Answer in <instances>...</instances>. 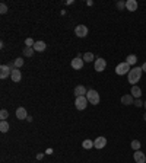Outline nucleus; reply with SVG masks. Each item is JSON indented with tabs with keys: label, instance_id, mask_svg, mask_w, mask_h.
<instances>
[{
	"label": "nucleus",
	"instance_id": "nucleus-1",
	"mask_svg": "<svg viewBox=\"0 0 146 163\" xmlns=\"http://www.w3.org/2000/svg\"><path fill=\"white\" fill-rule=\"evenodd\" d=\"M142 74H143L142 67H133L132 70L129 72V74H127V80H129V83H132V86L137 85V82L140 80Z\"/></svg>",
	"mask_w": 146,
	"mask_h": 163
},
{
	"label": "nucleus",
	"instance_id": "nucleus-2",
	"mask_svg": "<svg viewBox=\"0 0 146 163\" xmlns=\"http://www.w3.org/2000/svg\"><path fill=\"white\" fill-rule=\"evenodd\" d=\"M86 99H88V102H89L91 105H98L100 104V101H101L100 93L95 90V89H89V90H88Z\"/></svg>",
	"mask_w": 146,
	"mask_h": 163
},
{
	"label": "nucleus",
	"instance_id": "nucleus-3",
	"mask_svg": "<svg viewBox=\"0 0 146 163\" xmlns=\"http://www.w3.org/2000/svg\"><path fill=\"white\" fill-rule=\"evenodd\" d=\"M88 104H89V102H88L86 96H79V98H76V101H75V106H76L78 111H83L88 106Z\"/></svg>",
	"mask_w": 146,
	"mask_h": 163
},
{
	"label": "nucleus",
	"instance_id": "nucleus-4",
	"mask_svg": "<svg viewBox=\"0 0 146 163\" xmlns=\"http://www.w3.org/2000/svg\"><path fill=\"white\" fill-rule=\"evenodd\" d=\"M132 69H130V66L127 64L126 61L124 63H120L117 67H115V73L119 74V76H124V74H129V72H130Z\"/></svg>",
	"mask_w": 146,
	"mask_h": 163
},
{
	"label": "nucleus",
	"instance_id": "nucleus-5",
	"mask_svg": "<svg viewBox=\"0 0 146 163\" xmlns=\"http://www.w3.org/2000/svg\"><path fill=\"white\" fill-rule=\"evenodd\" d=\"M105 67H107L105 58H102V57H98V58L95 60V70H97L98 73L104 72V70H105Z\"/></svg>",
	"mask_w": 146,
	"mask_h": 163
},
{
	"label": "nucleus",
	"instance_id": "nucleus-6",
	"mask_svg": "<svg viewBox=\"0 0 146 163\" xmlns=\"http://www.w3.org/2000/svg\"><path fill=\"white\" fill-rule=\"evenodd\" d=\"M83 64H85V61H83V58H82V55H78L76 58L72 60V69H75V70H80L82 67H83Z\"/></svg>",
	"mask_w": 146,
	"mask_h": 163
},
{
	"label": "nucleus",
	"instance_id": "nucleus-7",
	"mask_svg": "<svg viewBox=\"0 0 146 163\" xmlns=\"http://www.w3.org/2000/svg\"><path fill=\"white\" fill-rule=\"evenodd\" d=\"M75 34L79 37V38H85L88 35V26L85 25H78L75 28Z\"/></svg>",
	"mask_w": 146,
	"mask_h": 163
},
{
	"label": "nucleus",
	"instance_id": "nucleus-8",
	"mask_svg": "<svg viewBox=\"0 0 146 163\" xmlns=\"http://www.w3.org/2000/svg\"><path fill=\"white\" fill-rule=\"evenodd\" d=\"M105 146H107V138L105 137H97L95 140H93V147L98 149V150L104 149Z\"/></svg>",
	"mask_w": 146,
	"mask_h": 163
},
{
	"label": "nucleus",
	"instance_id": "nucleus-9",
	"mask_svg": "<svg viewBox=\"0 0 146 163\" xmlns=\"http://www.w3.org/2000/svg\"><path fill=\"white\" fill-rule=\"evenodd\" d=\"M133 159H134V162L136 163H146V156H145V153L143 151H134L133 153Z\"/></svg>",
	"mask_w": 146,
	"mask_h": 163
},
{
	"label": "nucleus",
	"instance_id": "nucleus-10",
	"mask_svg": "<svg viewBox=\"0 0 146 163\" xmlns=\"http://www.w3.org/2000/svg\"><path fill=\"white\" fill-rule=\"evenodd\" d=\"M12 74V70H10V67L9 66H2L0 67V79H6V77H9Z\"/></svg>",
	"mask_w": 146,
	"mask_h": 163
},
{
	"label": "nucleus",
	"instance_id": "nucleus-11",
	"mask_svg": "<svg viewBox=\"0 0 146 163\" xmlns=\"http://www.w3.org/2000/svg\"><path fill=\"white\" fill-rule=\"evenodd\" d=\"M86 93H88V90H86L85 86L79 85V86L75 87V96H76V98H79V96H86Z\"/></svg>",
	"mask_w": 146,
	"mask_h": 163
},
{
	"label": "nucleus",
	"instance_id": "nucleus-12",
	"mask_svg": "<svg viewBox=\"0 0 146 163\" xmlns=\"http://www.w3.org/2000/svg\"><path fill=\"white\" fill-rule=\"evenodd\" d=\"M137 2L136 0H127L126 2V9L129 10V12H136L137 10Z\"/></svg>",
	"mask_w": 146,
	"mask_h": 163
},
{
	"label": "nucleus",
	"instance_id": "nucleus-13",
	"mask_svg": "<svg viewBox=\"0 0 146 163\" xmlns=\"http://www.w3.org/2000/svg\"><path fill=\"white\" fill-rule=\"evenodd\" d=\"M10 79H12V82H20V79H22V73H20L19 69H15L12 70V74H10Z\"/></svg>",
	"mask_w": 146,
	"mask_h": 163
},
{
	"label": "nucleus",
	"instance_id": "nucleus-14",
	"mask_svg": "<svg viewBox=\"0 0 146 163\" xmlns=\"http://www.w3.org/2000/svg\"><path fill=\"white\" fill-rule=\"evenodd\" d=\"M46 48H47V45L44 41H35V44H34V50H35V51L42 52Z\"/></svg>",
	"mask_w": 146,
	"mask_h": 163
},
{
	"label": "nucleus",
	"instance_id": "nucleus-15",
	"mask_svg": "<svg viewBox=\"0 0 146 163\" xmlns=\"http://www.w3.org/2000/svg\"><path fill=\"white\" fill-rule=\"evenodd\" d=\"M132 95L133 98H136V99H140V96H142V89H140L139 86L137 85H134V86H132Z\"/></svg>",
	"mask_w": 146,
	"mask_h": 163
},
{
	"label": "nucleus",
	"instance_id": "nucleus-16",
	"mask_svg": "<svg viewBox=\"0 0 146 163\" xmlns=\"http://www.w3.org/2000/svg\"><path fill=\"white\" fill-rule=\"evenodd\" d=\"M16 118L18 119H27L28 118V112L25 108H18L16 109Z\"/></svg>",
	"mask_w": 146,
	"mask_h": 163
},
{
	"label": "nucleus",
	"instance_id": "nucleus-17",
	"mask_svg": "<svg viewBox=\"0 0 146 163\" xmlns=\"http://www.w3.org/2000/svg\"><path fill=\"white\" fill-rule=\"evenodd\" d=\"M121 104H123V105H133V104H134V99H133V96L129 93V95L121 96Z\"/></svg>",
	"mask_w": 146,
	"mask_h": 163
},
{
	"label": "nucleus",
	"instance_id": "nucleus-18",
	"mask_svg": "<svg viewBox=\"0 0 146 163\" xmlns=\"http://www.w3.org/2000/svg\"><path fill=\"white\" fill-rule=\"evenodd\" d=\"M126 63H127L129 66H134L136 63H137V57H136L134 54H130V55H127Z\"/></svg>",
	"mask_w": 146,
	"mask_h": 163
},
{
	"label": "nucleus",
	"instance_id": "nucleus-19",
	"mask_svg": "<svg viewBox=\"0 0 146 163\" xmlns=\"http://www.w3.org/2000/svg\"><path fill=\"white\" fill-rule=\"evenodd\" d=\"M82 58H83V61H85V63H91V61L95 58V55H93L92 52H85V54L82 55Z\"/></svg>",
	"mask_w": 146,
	"mask_h": 163
},
{
	"label": "nucleus",
	"instance_id": "nucleus-20",
	"mask_svg": "<svg viewBox=\"0 0 146 163\" xmlns=\"http://www.w3.org/2000/svg\"><path fill=\"white\" fill-rule=\"evenodd\" d=\"M34 51H35L34 47H25V48H24V55H25V57H32Z\"/></svg>",
	"mask_w": 146,
	"mask_h": 163
},
{
	"label": "nucleus",
	"instance_id": "nucleus-21",
	"mask_svg": "<svg viewBox=\"0 0 146 163\" xmlns=\"http://www.w3.org/2000/svg\"><path fill=\"white\" fill-rule=\"evenodd\" d=\"M82 147H83V149H86V150H91V149L93 147V141L92 140H83Z\"/></svg>",
	"mask_w": 146,
	"mask_h": 163
},
{
	"label": "nucleus",
	"instance_id": "nucleus-22",
	"mask_svg": "<svg viewBox=\"0 0 146 163\" xmlns=\"http://www.w3.org/2000/svg\"><path fill=\"white\" fill-rule=\"evenodd\" d=\"M0 131L2 133H7L9 131V122L7 121H2L0 122Z\"/></svg>",
	"mask_w": 146,
	"mask_h": 163
},
{
	"label": "nucleus",
	"instance_id": "nucleus-23",
	"mask_svg": "<svg viewBox=\"0 0 146 163\" xmlns=\"http://www.w3.org/2000/svg\"><path fill=\"white\" fill-rule=\"evenodd\" d=\"M140 147H142V143H140L139 140H133L132 141V149L134 151H137V150H140Z\"/></svg>",
	"mask_w": 146,
	"mask_h": 163
},
{
	"label": "nucleus",
	"instance_id": "nucleus-24",
	"mask_svg": "<svg viewBox=\"0 0 146 163\" xmlns=\"http://www.w3.org/2000/svg\"><path fill=\"white\" fill-rule=\"evenodd\" d=\"M7 117H9V112H7L6 109H2V111H0V119H2V121H6Z\"/></svg>",
	"mask_w": 146,
	"mask_h": 163
},
{
	"label": "nucleus",
	"instance_id": "nucleus-25",
	"mask_svg": "<svg viewBox=\"0 0 146 163\" xmlns=\"http://www.w3.org/2000/svg\"><path fill=\"white\" fill-rule=\"evenodd\" d=\"M15 66H16V69H20L22 66H24V58H16L15 60Z\"/></svg>",
	"mask_w": 146,
	"mask_h": 163
},
{
	"label": "nucleus",
	"instance_id": "nucleus-26",
	"mask_svg": "<svg viewBox=\"0 0 146 163\" xmlns=\"http://www.w3.org/2000/svg\"><path fill=\"white\" fill-rule=\"evenodd\" d=\"M34 44H35V41H34L32 38H27V39H25V45H27V47H34Z\"/></svg>",
	"mask_w": 146,
	"mask_h": 163
},
{
	"label": "nucleus",
	"instance_id": "nucleus-27",
	"mask_svg": "<svg viewBox=\"0 0 146 163\" xmlns=\"http://www.w3.org/2000/svg\"><path fill=\"white\" fill-rule=\"evenodd\" d=\"M0 13H2V15L7 13V6L5 5V3H2V5H0Z\"/></svg>",
	"mask_w": 146,
	"mask_h": 163
},
{
	"label": "nucleus",
	"instance_id": "nucleus-28",
	"mask_svg": "<svg viewBox=\"0 0 146 163\" xmlns=\"http://www.w3.org/2000/svg\"><path fill=\"white\" fill-rule=\"evenodd\" d=\"M117 9H119V10L126 9V2H119V3H117Z\"/></svg>",
	"mask_w": 146,
	"mask_h": 163
},
{
	"label": "nucleus",
	"instance_id": "nucleus-29",
	"mask_svg": "<svg viewBox=\"0 0 146 163\" xmlns=\"http://www.w3.org/2000/svg\"><path fill=\"white\" fill-rule=\"evenodd\" d=\"M133 105H136L137 108H140V106H143V101L142 99H134V104Z\"/></svg>",
	"mask_w": 146,
	"mask_h": 163
},
{
	"label": "nucleus",
	"instance_id": "nucleus-30",
	"mask_svg": "<svg viewBox=\"0 0 146 163\" xmlns=\"http://www.w3.org/2000/svg\"><path fill=\"white\" fill-rule=\"evenodd\" d=\"M42 157H44V154H42V153H40V154H37V159H38V160H41Z\"/></svg>",
	"mask_w": 146,
	"mask_h": 163
},
{
	"label": "nucleus",
	"instance_id": "nucleus-31",
	"mask_svg": "<svg viewBox=\"0 0 146 163\" xmlns=\"http://www.w3.org/2000/svg\"><path fill=\"white\" fill-rule=\"evenodd\" d=\"M46 153H47V154H51V153H53V149H47Z\"/></svg>",
	"mask_w": 146,
	"mask_h": 163
},
{
	"label": "nucleus",
	"instance_id": "nucleus-32",
	"mask_svg": "<svg viewBox=\"0 0 146 163\" xmlns=\"http://www.w3.org/2000/svg\"><path fill=\"white\" fill-rule=\"evenodd\" d=\"M142 70L146 73V63H143V64H142Z\"/></svg>",
	"mask_w": 146,
	"mask_h": 163
},
{
	"label": "nucleus",
	"instance_id": "nucleus-33",
	"mask_svg": "<svg viewBox=\"0 0 146 163\" xmlns=\"http://www.w3.org/2000/svg\"><path fill=\"white\" fill-rule=\"evenodd\" d=\"M86 5H88V6H92L93 2H92V0H89V2H86Z\"/></svg>",
	"mask_w": 146,
	"mask_h": 163
},
{
	"label": "nucleus",
	"instance_id": "nucleus-34",
	"mask_svg": "<svg viewBox=\"0 0 146 163\" xmlns=\"http://www.w3.org/2000/svg\"><path fill=\"white\" fill-rule=\"evenodd\" d=\"M143 119H145V121H146V112H145V115H143Z\"/></svg>",
	"mask_w": 146,
	"mask_h": 163
},
{
	"label": "nucleus",
	"instance_id": "nucleus-35",
	"mask_svg": "<svg viewBox=\"0 0 146 163\" xmlns=\"http://www.w3.org/2000/svg\"><path fill=\"white\" fill-rule=\"evenodd\" d=\"M143 106H145V109H146V101H145V102H143Z\"/></svg>",
	"mask_w": 146,
	"mask_h": 163
}]
</instances>
